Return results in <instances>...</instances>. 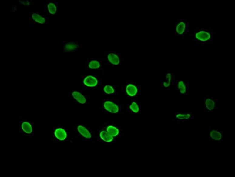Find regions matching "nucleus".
Segmentation results:
<instances>
[{
	"mask_svg": "<svg viewBox=\"0 0 235 177\" xmlns=\"http://www.w3.org/2000/svg\"><path fill=\"white\" fill-rule=\"evenodd\" d=\"M188 38L193 47H213L217 44V30L213 28H192Z\"/></svg>",
	"mask_w": 235,
	"mask_h": 177,
	"instance_id": "f257e3e1",
	"label": "nucleus"
},
{
	"mask_svg": "<svg viewBox=\"0 0 235 177\" xmlns=\"http://www.w3.org/2000/svg\"><path fill=\"white\" fill-rule=\"evenodd\" d=\"M78 131L83 136H84L86 138H91V134L89 131L84 126L79 125L78 126Z\"/></svg>",
	"mask_w": 235,
	"mask_h": 177,
	"instance_id": "dca6fc26",
	"label": "nucleus"
},
{
	"mask_svg": "<svg viewBox=\"0 0 235 177\" xmlns=\"http://www.w3.org/2000/svg\"><path fill=\"white\" fill-rule=\"evenodd\" d=\"M101 139L106 142H111L113 141V137L107 131H102L100 133Z\"/></svg>",
	"mask_w": 235,
	"mask_h": 177,
	"instance_id": "4468645a",
	"label": "nucleus"
},
{
	"mask_svg": "<svg viewBox=\"0 0 235 177\" xmlns=\"http://www.w3.org/2000/svg\"><path fill=\"white\" fill-rule=\"evenodd\" d=\"M160 88L166 94H171L174 90V83L176 75L174 69L170 66L164 67L161 69Z\"/></svg>",
	"mask_w": 235,
	"mask_h": 177,
	"instance_id": "f03ea898",
	"label": "nucleus"
},
{
	"mask_svg": "<svg viewBox=\"0 0 235 177\" xmlns=\"http://www.w3.org/2000/svg\"><path fill=\"white\" fill-rule=\"evenodd\" d=\"M217 96L216 94H209L202 97L201 105L206 113H214L217 109Z\"/></svg>",
	"mask_w": 235,
	"mask_h": 177,
	"instance_id": "20e7f679",
	"label": "nucleus"
},
{
	"mask_svg": "<svg viewBox=\"0 0 235 177\" xmlns=\"http://www.w3.org/2000/svg\"><path fill=\"white\" fill-rule=\"evenodd\" d=\"M32 18H33L34 20H35L36 22H39L40 24H43L45 22V18H43L40 14H37V13H34V14H33Z\"/></svg>",
	"mask_w": 235,
	"mask_h": 177,
	"instance_id": "6ab92c4d",
	"label": "nucleus"
},
{
	"mask_svg": "<svg viewBox=\"0 0 235 177\" xmlns=\"http://www.w3.org/2000/svg\"><path fill=\"white\" fill-rule=\"evenodd\" d=\"M76 48H77V45L74 43H69L65 46V50H66L67 51L73 50Z\"/></svg>",
	"mask_w": 235,
	"mask_h": 177,
	"instance_id": "5701e85b",
	"label": "nucleus"
},
{
	"mask_svg": "<svg viewBox=\"0 0 235 177\" xmlns=\"http://www.w3.org/2000/svg\"><path fill=\"white\" fill-rule=\"evenodd\" d=\"M55 135L56 138L60 141H63L67 138V133L62 128H58L55 131Z\"/></svg>",
	"mask_w": 235,
	"mask_h": 177,
	"instance_id": "f8f14e48",
	"label": "nucleus"
},
{
	"mask_svg": "<svg viewBox=\"0 0 235 177\" xmlns=\"http://www.w3.org/2000/svg\"><path fill=\"white\" fill-rule=\"evenodd\" d=\"M72 96L80 103L83 104V103H85L86 102L85 97L79 92H77V91L73 92L72 93Z\"/></svg>",
	"mask_w": 235,
	"mask_h": 177,
	"instance_id": "ddd939ff",
	"label": "nucleus"
},
{
	"mask_svg": "<svg viewBox=\"0 0 235 177\" xmlns=\"http://www.w3.org/2000/svg\"><path fill=\"white\" fill-rule=\"evenodd\" d=\"M125 90H126V94L131 98H134L135 96H136L139 92L138 87L133 83L128 84L126 86Z\"/></svg>",
	"mask_w": 235,
	"mask_h": 177,
	"instance_id": "1a4fd4ad",
	"label": "nucleus"
},
{
	"mask_svg": "<svg viewBox=\"0 0 235 177\" xmlns=\"http://www.w3.org/2000/svg\"><path fill=\"white\" fill-rule=\"evenodd\" d=\"M101 67V63L98 60H92L89 64V67L91 69H97Z\"/></svg>",
	"mask_w": 235,
	"mask_h": 177,
	"instance_id": "aec40b11",
	"label": "nucleus"
},
{
	"mask_svg": "<svg viewBox=\"0 0 235 177\" xmlns=\"http://www.w3.org/2000/svg\"><path fill=\"white\" fill-rule=\"evenodd\" d=\"M103 90H104V92L108 95H111L115 93V89L112 86H110V85H106L104 87Z\"/></svg>",
	"mask_w": 235,
	"mask_h": 177,
	"instance_id": "412c9836",
	"label": "nucleus"
},
{
	"mask_svg": "<svg viewBox=\"0 0 235 177\" xmlns=\"http://www.w3.org/2000/svg\"><path fill=\"white\" fill-rule=\"evenodd\" d=\"M22 129L24 132L31 133L33 131L32 126L30 123L27 122H23L22 123Z\"/></svg>",
	"mask_w": 235,
	"mask_h": 177,
	"instance_id": "a211bd4d",
	"label": "nucleus"
},
{
	"mask_svg": "<svg viewBox=\"0 0 235 177\" xmlns=\"http://www.w3.org/2000/svg\"><path fill=\"white\" fill-rule=\"evenodd\" d=\"M48 10H49V11L51 14H55L56 12V11H57L56 5L54 3H52V2L49 3L48 4Z\"/></svg>",
	"mask_w": 235,
	"mask_h": 177,
	"instance_id": "4be33fe9",
	"label": "nucleus"
},
{
	"mask_svg": "<svg viewBox=\"0 0 235 177\" xmlns=\"http://www.w3.org/2000/svg\"><path fill=\"white\" fill-rule=\"evenodd\" d=\"M189 22L187 19L175 18L172 19L170 25L171 36L174 38H187L190 33Z\"/></svg>",
	"mask_w": 235,
	"mask_h": 177,
	"instance_id": "7ed1b4c3",
	"label": "nucleus"
},
{
	"mask_svg": "<svg viewBox=\"0 0 235 177\" xmlns=\"http://www.w3.org/2000/svg\"><path fill=\"white\" fill-rule=\"evenodd\" d=\"M198 121V115L194 113H176L171 117V122L196 123Z\"/></svg>",
	"mask_w": 235,
	"mask_h": 177,
	"instance_id": "423d86ee",
	"label": "nucleus"
},
{
	"mask_svg": "<svg viewBox=\"0 0 235 177\" xmlns=\"http://www.w3.org/2000/svg\"><path fill=\"white\" fill-rule=\"evenodd\" d=\"M83 82H84V84L86 86H89V87H90V88L95 87L98 84V80L95 77L92 76H87L86 78L84 79Z\"/></svg>",
	"mask_w": 235,
	"mask_h": 177,
	"instance_id": "9d476101",
	"label": "nucleus"
},
{
	"mask_svg": "<svg viewBox=\"0 0 235 177\" xmlns=\"http://www.w3.org/2000/svg\"><path fill=\"white\" fill-rule=\"evenodd\" d=\"M106 131L113 137H116L119 134V130L118 129V128L113 125H109L106 128Z\"/></svg>",
	"mask_w": 235,
	"mask_h": 177,
	"instance_id": "2eb2a0df",
	"label": "nucleus"
},
{
	"mask_svg": "<svg viewBox=\"0 0 235 177\" xmlns=\"http://www.w3.org/2000/svg\"><path fill=\"white\" fill-rule=\"evenodd\" d=\"M103 107L107 111L112 113H116L119 111V108L117 104L112 101L107 100L104 102Z\"/></svg>",
	"mask_w": 235,
	"mask_h": 177,
	"instance_id": "6e6552de",
	"label": "nucleus"
},
{
	"mask_svg": "<svg viewBox=\"0 0 235 177\" xmlns=\"http://www.w3.org/2000/svg\"><path fill=\"white\" fill-rule=\"evenodd\" d=\"M108 60L110 63H111L113 65H119L120 64L121 60L119 57V56L115 53H110L107 55Z\"/></svg>",
	"mask_w": 235,
	"mask_h": 177,
	"instance_id": "9b49d317",
	"label": "nucleus"
},
{
	"mask_svg": "<svg viewBox=\"0 0 235 177\" xmlns=\"http://www.w3.org/2000/svg\"><path fill=\"white\" fill-rule=\"evenodd\" d=\"M20 2H22V4H27V5H29V4H30L29 1H27V0H25V1H20Z\"/></svg>",
	"mask_w": 235,
	"mask_h": 177,
	"instance_id": "b1692460",
	"label": "nucleus"
},
{
	"mask_svg": "<svg viewBox=\"0 0 235 177\" xmlns=\"http://www.w3.org/2000/svg\"><path fill=\"white\" fill-rule=\"evenodd\" d=\"M189 78L187 76H177L174 83V90L180 96H185L189 92Z\"/></svg>",
	"mask_w": 235,
	"mask_h": 177,
	"instance_id": "39448f33",
	"label": "nucleus"
},
{
	"mask_svg": "<svg viewBox=\"0 0 235 177\" xmlns=\"http://www.w3.org/2000/svg\"><path fill=\"white\" fill-rule=\"evenodd\" d=\"M208 135L213 142H221L226 138V134L221 128L217 126H212L208 129Z\"/></svg>",
	"mask_w": 235,
	"mask_h": 177,
	"instance_id": "0eeeda50",
	"label": "nucleus"
},
{
	"mask_svg": "<svg viewBox=\"0 0 235 177\" xmlns=\"http://www.w3.org/2000/svg\"><path fill=\"white\" fill-rule=\"evenodd\" d=\"M129 108L135 113H138L141 111V106L136 102H133L129 106Z\"/></svg>",
	"mask_w": 235,
	"mask_h": 177,
	"instance_id": "f3484780",
	"label": "nucleus"
}]
</instances>
